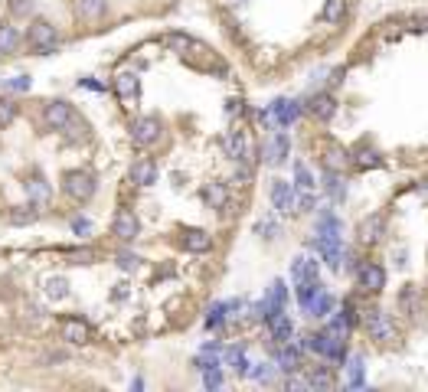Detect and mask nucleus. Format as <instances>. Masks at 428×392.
<instances>
[{"label":"nucleus","instance_id":"f257e3e1","mask_svg":"<svg viewBox=\"0 0 428 392\" xmlns=\"http://www.w3.org/2000/svg\"><path fill=\"white\" fill-rule=\"evenodd\" d=\"M43 121H46L49 131H59L66 134L69 141H82L88 131L86 118L79 115L76 108L69 105L66 98H56V102H46V108H43Z\"/></svg>","mask_w":428,"mask_h":392},{"label":"nucleus","instance_id":"f03ea898","mask_svg":"<svg viewBox=\"0 0 428 392\" xmlns=\"http://www.w3.org/2000/svg\"><path fill=\"white\" fill-rule=\"evenodd\" d=\"M23 43H27L36 56H53L59 49V29L49 23V20H33L23 33Z\"/></svg>","mask_w":428,"mask_h":392},{"label":"nucleus","instance_id":"7ed1b4c3","mask_svg":"<svg viewBox=\"0 0 428 392\" xmlns=\"http://www.w3.org/2000/svg\"><path fill=\"white\" fill-rule=\"evenodd\" d=\"M363 330H366V337H370L373 344H396L399 340V327H396V320H392L386 311H366V317H363Z\"/></svg>","mask_w":428,"mask_h":392},{"label":"nucleus","instance_id":"20e7f679","mask_svg":"<svg viewBox=\"0 0 428 392\" xmlns=\"http://www.w3.org/2000/svg\"><path fill=\"white\" fill-rule=\"evenodd\" d=\"M98 190V180L92 170H66L62 173V193L72 203H88Z\"/></svg>","mask_w":428,"mask_h":392},{"label":"nucleus","instance_id":"39448f33","mask_svg":"<svg viewBox=\"0 0 428 392\" xmlns=\"http://www.w3.org/2000/svg\"><path fill=\"white\" fill-rule=\"evenodd\" d=\"M161 137H163L161 118L141 115V118H134V121H131V141L138 144V147H154Z\"/></svg>","mask_w":428,"mask_h":392},{"label":"nucleus","instance_id":"423d86ee","mask_svg":"<svg viewBox=\"0 0 428 392\" xmlns=\"http://www.w3.org/2000/svg\"><path fill=\"white\" fill-rule=\"evenodd\" d=\"M112 236L118 242H134L138 236H141V219L134 216V210H118L112 219Z\"/></svg>","mask_w":428,"mask_h":392},{"label":"nucleus","instance_id":"0eeeda50","mask_svg":"<svg viewBox=\"0 0 428 392\" xmlns=\"http://www.w3.org/2000/svg\"><path fill=\"white\" fill-rule=\"evenodd\" d=\"M222 151H226L229 161H236V163H248V161H252V144H248L246 131H239V128L226 131V137H222Z\"/></svg>","mask_w":428,"mask_h":392},{"label":"nucleus","instance_id":"6e6552de","mask_svg":"<svg viewBox=\"0 0 428 392\" xmlns=\"http://www.w3.org/2000/svg\"><path fill=\"white\" fill-rule=\"evenodd\" d=\"M356 281H360V288L366 295H380L382 288H386V271H382V265H376V262H363V265L356 268Z\"/></svg>","mask_w":428,"mask_h":392},{"label":"nucleus","instance_id":"1a4fd4ad","mask_svg":"<svg viewBox=\"0 0 428 392\" xmlns=\"http://www.w3.org/2000/svg\"><path fill=\"white\" fill-rule=\"evenodd\" d=\"M59 340H66V344H88L92 340V327L82 317H62L59 320Z\"/></svg>","mask_w":428,"mask_h":392},{"label":"nucleus","instance_id":"9d476101","mask_svg":"<svg viewBox=\"0 0 428 392\" xmlns=\"http://www.w3.org/2000/svg\"><path fill=\"white\" fill-rule=\"evenodd\" d=\"M382 236H386V219H382V212H373L366 219L360 222V229H356V239L360 245H380Z\"/></svg>","mask_w":428,"mask_h":392},{"label":"nucleus","instance_id":"9b49d317","mask_svg":"<svg viewBox=\"0 0 428 392\" xmlns=\"http://www.w3.org/2000/svg\"><path fill=\"white\" fill-rule=\"evenodd\" d=\"M72 13L79 23H98L108 13V0H72Z\"/></svg>","mask_w":428,"mask_h":392},{"label":"nucleus","instance_id":"f8f14e48","mask_svg":"<svg viewBox=\"0 0 428 392\" xmlns=\"http://www.w3.org/2000/svg\"><path fill=\"white\" fill-rule=\"evenodd\" d=\"M288 151H291V141H288V134L285 131H275L265 141V147H262V157H265V163L278 167V163H285Z\"/></svg>","mask_w":428,"mask_h":392},{"label":"nucleus","instance_id":"ddd939ff","mask_svg":"<svg viewBox=\"0 0 428 392\" xmlns=\"http://www.w3.org/2000/svg\"><path fill=\"white\" fill-rule=\"evenodd\" d=\"M112 88L121 102H138V95H141V79L134 76V72H118L114 82H112Z\"/></svg>","mask_w":428,"mask_h":392},{"label":"nucleus","instance_id":"4468645a","mask_svg":"<svg viewBox=\"0 0 428 392\" xmlns=\"http://www.w3.org/2000/svg\"><path fill=\"white\" fill-rule=\"evenodd\" d=\"M268 196H272V206H275L278 212H285V216H291V206H295V187L288 180H275L272 183V190H268Z\"/></svg>","mask_w":428,"mask_h":392},{"label":"nucleus","instance_id":"2eb2a0df","mask_svg":"<svg viewBox=\"0 0 428 392\" xmlns=\"http://www.w3.org/2000/svg\"><path fill=\"white\" fill-rule=\"evenodd\" d=\"M268 115L278 121V128H288V125H295V121H297L301 105H297V102H291V98H278V102H272Z\"/></svg>","mask_w":428,"mask_h":392},{"label":"nucleus","instance_id":"dca6fc26","mask_svg":"<svg viewBox=\"0 0 428 392\" xmlns=\"http://www.w3.org/2000/svg\"><path fill=\"white\" fill-rule=\"evenodd\" d=\"M131 183L134 187H154L157 183V163L151 161V157H141V161H134L131 163Z\"/></svg>","mask_w":428,"mask_h":392},{"label":"nucleus","instance_id":"f3484780","mask_svg":"<svg viewBox=\"0 0 428 392\" xmlns=\"http://www.w3.org/2000/svg\"><path fill=\"white\" fill-rule=\"evenodd\" d=\"M180 245L187 252H193V255H203V252L213 249V236L206 229H183L180 236Z\"/></svg>","mask_w":428,"mask_h":392},{"label":"nucleus","instance_id":"a211bd4d","mask_svg":"<svg viewBox=\"0 0 428 392\" xmlns=\"http://www.w3.org/2000/svg\"><path fill=\"white\" fill-rule=\"evenodd\" d=\"M399 307H402V314L419 317V314H422V307H425L422 288H419V285H406V288H402V291H399Z\"/></svg>","mask_w":428,"mask_h":392},{"label":"nucleus","instance_id":"6ab92c4d","mask_svg":"<svg viewBox=\"0 0 428 392\" xmlns=\"http://www.w3.org/2000/svg\"><path fill=\"white\" fill-rule=\"evenodd\" d=\"M268 334H272V340H278V344H288L291 340V334H295V327H291V320H288L285 311H275V314H268Z\"/></svg>","mask_w":428,"mask_h":392},{"label":"nucleus","instance_id":"aec40b11","mask_svg":"<svg viewBox=\"0 0 428 392\" xmlns=\"http://www.w3.org/2000/svg\"><path fill=\"white\" fill-rule=\"evenodd\" d=\"M307 111L317 118V121H330L333 115H337V102H333L330 92H321V95H314L311 102H307Z\"/></svg>","mask_w":428,"mask_h":392},{"label":"nucleus","instance_id":"412c9836","mask_svg":"<svg viewBox=\"0 0 428 392\" xmlns=\"http://www.w3.org/2000/svg\"><path fill=\"white\" fill-rule=\"evenodd\" d=\"M275 370H281V373H295V370H301V346H288L281 344L275 353Z\"/></svg>","mask_w":428,"mask_h":392},{"label":"nucleus","instance_id":"4be33fe9","mask_svg":"<svg viewBox=\"0 0 428 392\" xmlns=\"http://www.w3.org/2000/svg\"><path fill=\"white\" fill-rule=\"evenodd\" d=\"M23 190H27V200L33 203V206H43V203H49V196H53V187H49L43 177H29V180L23 183Z\"/></svg>","mask_w":428,"mask_h":392},{"label":"nucleus","instance_id":"5701e85b","mask_svg":"<svg viewBox=\"0 0 428 392\" xmlns=\"http://www.w3.org/2000/svg\"><path fill=\"white\" fill-rule=\"evenodd\" d=\"M20 43H23L20 29L13 23H0V56H13L20 49Z\"/></svg>","mask_w":428,"mask_h":392},{"label":"nucleus","instance_id":"b1692460","mask_svg":"<svg viewBox=\"0 0 428 392\" xmlns=\"http://www.w3.org/2000/svg\"><path fill=\"white\" fill-rule=\"evenodd\" d=\"M203 203H206L210 210H226V203H229L226 183H206V187H203Z\"/></svg>","mask_w":428,"mask_h":392},{"label":"nucleus","instance_id":"393cba45","mask_svg":"<svg viewBox=\"0 0 428 392\" xmlns=\"http://www.w3.org/2000/svg\"><path fill=\"white\" fill-rule=\"evenodd\" d=\"M291 278H295V281H311V278H317V262L311 259V255H297V259L291 262Z\"/></svg>","mask_w":428,"mask_h":392},{"label":"nucleus","instance_id":"a878e982","mask_svg":"<svg viewBox=\"0 0 428 392\" xmlns=\"http://www.w3.org/2000/svg\"><path fill=\"white\" fill-rule=\"evenodd\" d=\"M321 17L330 23V27H337V23H343L347 20V0H327L321 10Z\"/></svg>","mask_w":428,"mask_h":392},{"label":"nucleus","instance_id":"bb28decb","mask_svg":"<svg viewBox=\"0 0 428 392\" xmlns=\"http://www.w3.org/2000/svg\"><path fill=\"white\" fill-rule=\"evenodd\" d=\"M43 285H46V297H49V301H66V297H69V281L62 275H49Z\"/></svg>","mask_w":428,"mask_h":392},{"label":"nucleus","instance_id":"cd10ccee","mask_svg":"<svg viewBox=\"0 0 428 392\" xmlns=\"http://www.w3.org/2000/svg\"><path fill=\"white\" fill-rule=\"evenodd\" d=\"M307 314H311V317H330V314H333V297L327 295L323 288H321V291H317V297H314V301L307 304Z\"/></svg>","mask_w":428,"mask_h":392},{"label":"nucleus","instance_id":"c85d7f7f","mask_svg":"<svg viewBox=\"0 0 428 392\" xmlns=\"http://www.w3.org/2000/svg\"><path fill=\"white\" fill-rule=\"evenodd\" d=\"M323 163H327V170H343V167H350V154L343 151L340 144H330V147H327Z\"/></svg>","mask_w":428,"mask_h":392},{"label":"nucleus","instance_id":"c756f323","mask_svg":"<svg viewBox=\"0 0 428 392\" xmlns=\"http://www.w3.org/2000/svg\"><path fill=\"white\" fill-rule=\"evenodd\" d=\"M222 356H226V363L232 366L239 376H248V360H246V350H242V346H229Z\"/></svg>","mask_w":428,"mask_h":392},{"label":"nucleus","instance_id":"7c9ffc66","mask_svg":"<svg viewBox=\"0 0 428 392\" xmlns=\"http://www.w3.org/2000/svg\"><path fill=\"white\" fill-rule=\"evenodd\" d=\"M268 304H272V311H281L288 301V288L285 281H272V288H268V297H265Z\"/></svg>","mask_w":428,"mask_h":392},{"label":"nucleus","instance_id":"2f4dec72","mask_svg":"<svg viewBox=\"0 0 428 392\" xmlns=\"http://www.w3.org/2000/svg\"><path fill=\"white\" fill-rule=\"evenodd\" d=\"M317 291H321L317 278H311V281H297V301H301V307H305V311H307V304L317 297Z\"/></svg>","mask_w":428,"mask_h":392},{"label":"nucleus","instance_id":"473e14b6","mask_svg":"<svg viewBox=\"0 0 428 392\" xmlns=\"http://www.w3.org/2000/svg\"><path fill=\"white\" fill-rule=\"evenodd\" d=\"M36 206L29 203V206H13V212H10V222L13 226H27V222H36Z\"/></svg>","mask_w":428,"mask_h":392},{"label":"nucleus","instance_id":"72a5a7b5","mask_svg":"<svg viewBox=\"0 0 428 392\" xmlns=\"http://www.w3.org/2000/svg\"><path fill=\"white\" fill-rule=\"evenodd\" d=\"M190 43H193V36H187V33H167V36H163V46H167V49H173L177 56H183Z\"/></svg>","mask_w":428,"mask_h":392},{"label":"nucleus","instance_id":"f704fd0d","mask_svg":"<svg viewBox=\"0 0 428 392\" xmlns=\"http://www.w3.org/2000/svg\"><path fill=\"white\" fill-rule=\"evenodd\" d=\"M33 0H7V10H10V17L13 20H27V17H33Z\"/></svg>","mask_w":428,"mask_h":392},{"label":"nucleus","instance_id":"c9c22d12","mask_svg":"<svg viewBox=\"0 0 428 392\" xmlns=\"http://www.w3.org/2000/svg\"><path fill=\"white\" fill-rule=\"evenodd\" d=\"M0 88H4V92H29V88H33V79L29 76H10V79L0 82Z\"/></svg>","mask_w":428,"mask_h":392},{"label":"nucleus","instance_id":"e433bc0d","mask_svg":"<svg viewBox=\"0 0 428 392\" xmlns=\"http://www.w3.org/2000/svg\"><path fill=\"white\" fill-rule=\"evenodd\" d=\"M17 121V102H10V98H0V131L10 128Z\"/></svg>","mask_w":428,"mask_h":392},{"label":"nucleus","instance_id":"4c0bfd02","mask_svg":"<svg viewBox=\"0 0 428 392\" xmlns=\"http://www.w3.org/2000/svg\"><path fill=\"white\" fill-rule=\"evenodd\" d=\"M323 190L330 193L333 200H340V196H343V183H340V177H337V170L323 173Z\"/></svg>","mask_w":428,"mask_h":392},{"label":"nucleus","instance_id":"58836bf2","mask_svg":"<svg viewBox=\"0 0 428 392\" xmlns=\"http://www.w3.org/2000/svg\"><path fill=\"white\" fill-rule=\"evenodd\" d=\"M311 210H314V193L311 190L295 193V206H291V212H311Z\"/></svg>","mask_w":428,"mask_h":392},{"label":"nucleus","instance_id":"ea45409f","mask_svg":"<svg viewBox=\"0 0 428 392\" xmlns=\"http://www.w3.org/2000/svg\"><path fill=\"white\" fill-rule=\"evenodd\" d=\"M229 317V304H222V301H219V304H213L210 307V317H206V327H222V320H226Z\"/></svg>","mask_w":428,"mask_h":392},{"label":"nucleus","instance_id":"a19ab883","mask_svg":"<svg viewBox=\"0 0 428 392\" xmlns=\"http://www.w3.org/2000/svg\"><path fill=\"white\" fill-rule=\"evenodd\" d=\"M200 373H203V386H206V389H219V386H222V370H219V366H206Z\"/></svg>","mask_w":428,"mask_h":392},{"label":"nucleus","instance_id":"79ce46f5","mask_svg":"<svg viewBox=\"0 0 428 392\" xmlns=\"http://www.w3.org/2000/svg\"><path fill=\"white\" fill-rule=\"evenodd\" d=\"M295 183H297V190H314V177H311V170H307L305 163L295 167Z\"/></svg>","mask_w":428,"mask_h":392},{"label":"nucleus","instance_id":"37998d69","mask_svg":"<svg viewBox=\"0 0 428 392\" xmlns=\"http://www.w3.org/2000/svg\"><path fill=\"white\" fill-rule=\"evenodd\" d=\"M317 236H340V219H337V216H321Z\"/></svg>","mask_w":428,"mask_h":392},{"label":"nucleus","instance_id":"c03bdc74","mask_svg":"<svg viewBox=\"0 0 428 392\" xmlns=\"http://www.w3.org/2000/svg\"><path fill=\"white\" fill-rule=\"evenodd\" d=\"M356 167L370 170V167H382V157L376 151H366V154H356Z\"/></svg>","mask_w":428,"mask_h":392},{"label":"nucleus","instance_id":"a18cd8bd","mask_svg":"<svg viewBox=\"0 0 428 392\" xmlns=\"http://www.w3.org/2000/svg\"><path fill=\"white\" fill-rule=\"evenodd\" d=\"M347 373H350V386H363V360H360V356H356V360H350Z\"/></svg>","mask_w":428,"mask_h":392},{"label":"nucleus","instance_id":"49530a36","mask_svg":"<svg viewBox=\"0 0 428 392\" xmlns=\"http://www.w3.org/2000/svg\"><path fill=\"white\" fill-rule=\"evenodd\" d=\"M138 265H141L138 255H131V252H118V268H121V271H134Z\"/></svg>","mask_w":428,"mask_h":392},{"label":"nucleus","instance_id":"de8ad7c7","mask_svg":"<svg viewBox=\"0 0 428 392\" xmlns=\"http://www.w3.org/2000/svg\"><path fill=\"white\" fill-rule=\"evenodd\" d=\"M69 259H72V265H92V262H95V252H92V249L69 252Z\"/></svg>","mask_w":428,"mask_h":392},{"label":"nucleus","instance_id":"09e8293b","mask_svg":"<svg viewBox=\"0 0 428 392\" xmlns=\"http://www.w3.org/2000/svg\"><path fill=\"white\" fill-rule=\"evenodd\" d=\"M72 232L86 239V236H92V222H88L86 216H76V219H72Z\"/></svg>","mask_w":428,"mask_h":392},{"label":"nucleus","instance_id":"8fccbe9b","mask_svg":"<svg viewBox=\"0 0 428 392\" xmlns=\"http://www.w3.org/2000/svg\"><path fill=\"white\" fill-rule=\"evenodd\" d=\"M79 86L92 88V92H105V88H108V86H102V82H95V79H79Z\"/></svg>","mask_w":428,"mask_h":392},{"label":"nucleus","instance_id":"3c124183","mask_svg":"<svg viewBox=\"0 0 428 392\" xmlns=\"http://www.w3.org/2000/svg\"><path fill=\"white\" fill-rule=\"evenodd\" d=\"M258 232H265V239H275V222H258Z\"/></svg>","mask_w":428,"mask_h":392},{"label":"nucleus","instance_id":"603ef678","mask_svg":"<svg viewBox=\"0 0 428 392\" xmlns=\"http://www.w3.org/2000/svg\"><path fill=\"white\" fill-rule=\"evenodd\" d=\"M229 4H236V7H242V4H248V0H229Z\"/></svg>","mask_w":428,"mask_h":392}]
</instances>
